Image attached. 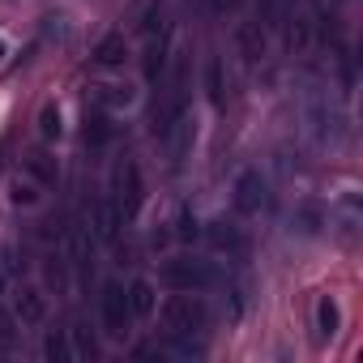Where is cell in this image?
<instances>
[{
    "mask_svg": "<svg viewBox=\"0 0 363 363\" xmlns=\"http://www.w3.org/2000/svg\"><path fill=\"white\" fill-rule=\"evenodd\" d=\"M303 133L320 150H337L350 133V120H346V111L333 94H308L303 99Z\"/></svg>",
    "mask_w": 363,
    "mask_h": 363,
    "instance_id": "cell-1",
    "label": "cell"
},
{
    "mask_svg": "<svg viewBox=\"0 0 363 363\" xmlns=\"http://www.w3.org/2000/svg\"><path fill=\"white\" fill-rule=\"evenodd\" d=\"M162 282L171 286V291H210V286H223L227 282V274L214 265V261H206V257H193V252H179V257H171L167 265H162Z\"/></svg>",
    "mask_w": 363,
    "mask_h": 363,
    "instance_id": "cell-2",
    "label": "cell"
},
{
    "mask_svg": "<svg viewBox=\"0 0 363 363\" xmlns=\"http://www.w3.org/2000/svg\"><path fill=\"white\" fill-rule=\"evenodd\" d=\"M162 325H167V333H201L210 325V308L197 291H175L162 303Z\"/></svg>",
    "mask_w": 363,
    "mask_h": 363,
    "instance_id": "cell-3",
    "label": "cell"
},
{
    "mask_svg": "<svg viewBox=\"0 0 363 363\" xmlns=\"http://www.w3.org/2000/svg\"><path fill=\"white\" fill-rule=\"evenodd\" d=\"M124 210H120V201L116 197H103V201H94L90 206V218H86V227H90V235H94V244H120V235H124Z\"/></svg>",
    "mask_w": 363,
    "mask_h": 363,
    "instance_id": "cell-4",
    "label": "cell"
},
{
    "mask_svg": "<svg viewBox=\"0 0 363 363\" xmlns=\"http://www.w3.org/2000/svg\"><path fill=\"white\" fill-rule=\"evenodd\" d=\"M274 206V193H269V179L261 175V171H244L240 179H235V210L240 214H265Z\"/></svg>",
    "mask_w": 363,
    "mask_h": 363,
    "instance_id": "cell-5",
    "label": "cell"
},
{
    "mask_svg": "<svg viewBox=\"0 0 363 363\" xmlns=\"http://www.w3.org/2000/svg\"><path fill=\"white\" fill-rule=\"evenodd\" d=\"M99 316H103V329H107L111 337H124V333H128L133 312H128V295H124L120 282H107V286H103V295H99Z\"/></svg>",
    "mask_w": 363,
    "mask_h": 363,
    "instance_id": "cell-6",
    "label": "cell"
},
{
    "mask_svg": "<svg viewBox=\"0 0 363 363\" xmlns=\"http://www.w3.org/2000/svg\"><path fill=\"white\" fill-rule=\"evenodd\" d=\"M111 193H116V201H120L124 214H137V206H141V197H145V184H141V167H137L133 158H124V162L116 167Z\"/></svg>",
    "mask_w": 363,
    "mask_h": 363,
    "instance_id": "cell-7",
    "label": "cell"
},
{
    "mask_svg": "<svg viewBox=\"0 0 363 363\" xmlns=\"http://www.w3.org/2000/svg\"><path fill=\"white\" fill-rule=\"evenodd\" d=\"M193 137H197V120H193V111H179V116L167 124V133L158 137V141L167 145V154H171V167L184 162V154L193 150Z\"/></svg>",
    "mask_w": 363,
    "mask_h": 363,
    "instance_id": "cell-8",
    "label": "cell"
},
{
    "mask_svg": "<svg viewBox=\"0 0 363 363\" xmlns=\"http://www.w3.org/2000/svg\"><path fill=\"white\" fill-rule=\"evenodd\" d=\"M325 227H329L342 244H354V240H359V206H354V197H342L333 210H325Z\"/></svg>",
    "mask_w": 363,
    "mask_h": 363,
    "instance_id": "cell-9",
    "label": "cell"
},
{
    "mask_svg": "<svg viewBox=\"0 0 363 363\" xmlns=\"http://www.w3.org/2000/svg\"><path fill=\"white\" fill-rule=\"evenodd\" d=\"M278 30H282V43H286V52H291V56H308V52H312V43H316V26H312L299 9H295Z\"/></svg>",
    "mask_w": 363,
    "mask_h": 363,
    "instance_id": "cell-10",
    "label": "cell"
},
{
    "mask_svg": "<svg viewBox=\"0 0 363 363\" xmlns=\"http://www.w3.org/2000/svg\"><path fill=\"white\" fill-rule=\"evenodd\" d=\"M206 240H210V248H214V252H231V257L248 248V240H244L240 223H231V218H214V223L206 227Z\"/></svg>",
    "mask_w": 363,
    "mask_h": 363,
    "instance_id": "cell-11",
    "label": "cell"
},
{
    "mask_svg": "<svg viewBox=\"0 0 363 363\" xmlns=\"http://www.w3.org/2000/svg\"><path fill=\"white\" fill-rule=\"evenodd\" d=\"M116 133H120V128H116V116H111V111H99V107L86 111V128H82V137H86L90 150H107V145L116 141Z\"/></svg>",
    "mask_w": 363,
    "mask_h": 363,
    "instance_id": "cell-12",
    "label": "cell"
},
{
    "mask_svg": "<svg viewBox=\"0 0 363 363\" xmlns=\"http://www.w3.org/2000/svg\"><path fill=\"white\" fill-rule=\"evenodd\" d=\"M320 231H325V206H320V201H299L295 214H291V235L316 240Z\"/></svg>",
    "mask_w": 363,
    "mask_h": 363,
    "instance_id": "cell-13",
    "label": "cell"
},
{
    "mask_svg": "<svg viewBox=\"0 0 363 363\" xmlns=\"http://www.w3.org/2000/svg\"><path fill=\"white\" fill-rule=\"evenodd\" d=\"M124 295H128L133 320H150V316L158 312V295H154V282H150V278H133V282L124 286Z\"/></svg>",
    "mask_w": 363,
    "mask_h": 363,
    "instance_id": "cell-14",
    "label": "cell"
},
{
    "mask_svg": "<svg viewBox=\"0 0 363 363\" xmlns=\"http://www.w3.org/2000/svg\"><path fill=\"white\" fill-rule=\"evenodd\" d=\"M90 60H94L99 69H120V65L128 60V39H124L120 30L103 35V39L94 43V52H90Z\"/></svg>",
    "mask_w": 363,
    "mask_h": 363,
    "instance_id": "cell-15",
    "label": "cell"
},
{
    "mask_svg": "<svg viewBox=\"0 0 363 363\" xmlns=\"http://www.w3.org/2000/svg\"><path fill=\"white\" fill-rule=\"evenodd\" d=\"M133 86H120V82H103V86H90V103L99 107V111H124V107H133Z\"/></svg>",
    "mask_w": 363,
    "mask_h": 363,
    "instance_id": "cell-16",
    "label": "cell"
},
{
    "mask_svg": "<svg viewBox=\"0 0 363 363\" xmlns=\"http://www.w3.org/2000/svg\"><path fill=\"white\" fill-rule=\"evenodd\" d=\"M13 312H18L22 325H39V320L48 316V299H43V291H39V286H22V291L13 295Z\"/></svg>",
    "mask_w": 363,
    "mask_h": 363,
    "instance_id": "cell-17",
    "label": "cell"
},
{
    "mask_svg": "<svg viewBox=\"0 0 363 363\" xmlns=\"http://www.w3.org/2000/svg\"><path fill=\"white\" fill-rule=\"evenodd\" d=\"M206 94L214 107H227V99H231V77H227V65L218 56L206 60Z\"/></svg>",
    "mask_w": 363,
    "mask_h": 363,
    "instance_id": "cell-18",
    "label": "cell"
},
{
    "mask_svg": "<svg viewBox=\"0 0 363 363\" xmlns=\"http://www.w3.org/2000/svg\"><path fill=\"white\" fill-rule=\"evenodd\" d=\"M337 329H342V308L333 295H320L316 299V337L329 342V337H337Z\"/></svg>",
    "mask_w": 363,
    "mask_h": 363,
    "instance_id": "cell-19",
    "label": "cell"
},
{
    "mask_svg": "<svg viewBox=\"0 0 363 363\" xmlns=\"http://www.w3.org/2000/svg\"><path fill=\"white\" fill-rule=\"evenodd\" d=\"M291 13H295V0H257V26L261 30H278Z\"/></svg>",
    "mask_w": 363,
    "mask_h": 363,
    "instance_id": "cell-20",
    "label": "cell"
},
{
    "mask_svg": "<svg viewBox=\"0 0 363 363\" xmlns=\"http://www.w3.org/2000/svg\"><path fill=\"white\" fill-rule=\"evenodd\" d=\"M235 48H240V56L248 60V65H257V60H265V30L252 22V26H240L235 30Z\"/></svg>",
    "mask_w": 363,
    "mask_h": 363,
    "instance_id": "cell-21",
    "label": "cell"
},
{
    "mask_svg": "<svg viewBox=\"0 0 363 363\" xmlns=\"http://www.w3.org/2000/svg\"><path fill=\"white\" fill-rule=\"evenodd\" d=\"M167 48H171V35H167V30H158V39L150 35V48H145V77H150V82L162 77V69H167Z\"/></svg>",
    "mask_w": 363,
    "mask_h": 363,
    "instance_id": "cell-22",
    "label": "cell"
},
{
    "mask_svg": "<svg viewBox=\"0 0 363 363\" xmlns=\"http://www.w3.org/2000/svg\"><path fill=\"white\" fill-rule=\"evenodd\" d=\"M26 175H30V179H39L43 189H52V184H56V175H60V167H56V158H52V154L35 150V154H26Z\"/></svg>",
    "mask_w": 363,
    "mask_h": 363,
    "instance_id": "cell-23",
    "label": "cell"
},
{
    "mask_svg": "<svg viewBox=\"0 0 363 363\" xmlns=\"http://www.w3.org/2000/svg\"><path fill=\"white\" fill-rule=\"evenodd\" d=\"M39 133H43V141H60V137H65L60 103H43V111H39Z\"/></svg>",
    "mask_w": 363,
    "mask_h": 363,
    "instance_id": "cell-24",
    "label": "cell"
},
{
    "mask_svg": "<svg viewBox=\"0 0 363 363\" xmlns=\"http://www.w3.org/2000/svg\"><path fill=\"white\" fill-rule=\"evenodd\" d=\"M43 354H48L52 363H73V342H69V329H60V333H48V342H43Z\"/></svg>",
    "mask_w": 363,
    "mask_h": 363,
    "instance_id": "cell-25",
    "label": "cell"
},
{
    "mask_svg": "<svg viewBox=\"0 0 363 363\" xmlns=\"http://www.w3.org/2000/svg\"><path fill=\"white\" fill-rule=\"evenodd\" d=\"M39 179H30V175H22V179H13V193H9V201L13 206H35L39 201Z\"/></svg>",
    "mask_w": 363,
    "mask_h": 363,
    "instance_id": "cell-26",
    "label": "cell"
},
{
    "mask_svg": "<svg viewBox=\"0 0 363 363\" xmlns=\"http://www.w3.org/2000/svg\"><path fill=\"white\" fill-rule=\"evenodd\" d=\"M69 342H73V359L99 354V342H94V333H86V325H73V329H69Z\"/></svg>",
    "mask_w": 363,
    "mask_h": 363,
    "instance_id": "cell-27",
    "label": "cell"
},
{
    "mask_svg": "<svg viewBox=\"0 0 363 363\" xmlns=\"http://www.w3.org/2000/svg\"><path fill=\"white\" fill-rule=\"evenodd\" d=\"M342 9H346V0H312V13H316L320 22H337Z\"/></svg>",
    "mask_w": 363,
    "mask_h": 363,
    "instance_id": "cell-28",
    "label": "cell"
},
{
    "mask_svg": "<svg viewBox=\"0 0 363 363\" xmlns=\"http://www.w3.org/2000/svg\"><path fill=\"white\" fill-rule=\"evenodd\" d=\"M240 5H244V0H201V9H206L210 18H231Z\"/></svg>",
    "mask_w": 363,
    "mask_h": 363,
    "instance_id": "cell-29",
    "label": "cell"
},
{
    "mask_svg": "<svg viewBox=\"0 0 363 363\" xmlns=\"http://www.w3.org/2000/svg\"><path fill=\"white\" fill-rule=\"evenodd\" d=\"M175 235H179V240H197V235H201V227H197V218H193L189 210L179 214V227H175Z\"/></svg>",
    "mask_w": 363,
    "mask_h": 363,
    "instance_id": "cell-30",
    "label": "cell"
},
{
    "mask_svg": "<svg viewBox=\"0 0 363 363\" xmlns=\"http://www.w3.org/2000/svg\"><path fill=\"white\" fill-rule=\"evenodd\" d=\"M5 56H9V43H5V39H0V60H5Z\"/></svg>",
    "mask_w": 363,
    "mask_h": 363,
    "instance_id": "cell-31",
    "label": "cell"
}]
</instances>
